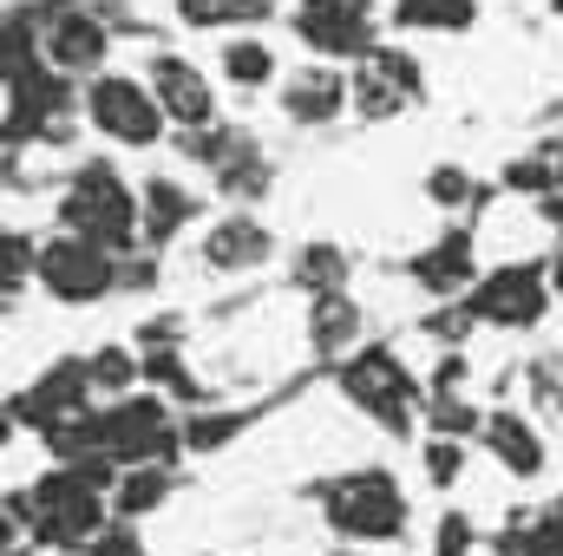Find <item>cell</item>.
Wrapping results in <instances>:
<instances>
[{
	"label": "cell",
	"mask_w": 563,
	"mask_h": 556,
	"mask_svg": "<svg viewBox=\"0 0 563 556\" xmlns=\"http://www.w3.org/2000/svg\"><path fill=\"white\" fill-rule=\"evenodd\" d=\"M347 334H354V308H347L341 294H328V301L314 308V341L334 347V341H347Z\"/></svg>",
	"instance_id": "20"
},
{
	"label": "cell",
	"mask_w": 563,
	"mask_h": 556,
	"mask_svg": "<svg viewBox=\"0 0 563 556\" xmlns=\"http://www.w3.org/2000/svg\"><path fill=\"white\" fill-rule=\"evenodd\" d=\"M164 491H170L164 465H139V471H125V478H119V491H112L119 524H139L144 511H157V504H164Z\"/></svg>",
	"instance_id": "11"
},
{
	"label": "cell",
	"mask_w": 563,
	"mask_h": 556,
	"mask_svg": "<svg viewBox=\"0 0 563 556\" xmlns=\"http://www.w3.org/2000/svg\"><path fill=\"white\" fill-rule=\"evenodd\" d=\"M301 13H354V20H374V0H301Z\"/></svg>",
	"instance_id": "28"
},
{
	"label": "cell",
	"mask_w": 563,
	"mask_h": 556,
	"mask_svg": "<svg viewBox=\"0 0 563 556\" xmlns=\"http://www.w3.org/2000/svg\"><path fill=\"white\" fill-rule=\"evenodd\" d=\"M86 112H92V125L106 138H119V144H151L164 132V112H157L151 86H139V79H99Z\"/></svg>",
	"instance_id": "4"
},
{
	"label": "cell",
	"mask_w": 563,
	"mask_h": 556,
	"mask_svg": "<svg viewBox=\"0 0 563 556\" xmlns=\"http://www.w3.org/2000/svg\"><path fill=\"white\" fill-rule=\"evenodd\" d=\"M99 59H106V26H99V20L66 13V20L46 33V66H53V73H86V66H99Z\"/></svg>",
	"instance_id": "9"
},
{
	"label": "cell",
	"mask_w": 563,
	"mask_h": 556,
	"mask_svg": "<svg viewBox=\"0 0 563 556\" xmlns=\"http://www.w3.org/2000/svg\"><path fill=\"white\" fill-rule=\"evenodd\" d=\"M465 276H472V243H465V236H445V243H439V249L420 263L426 288H459Z\"/></svg>",
	"instance_id": "15"
},
{
	"label": "cell",
	"mask_w": 563,
	"mask_h": 556,
	"mask_svg": "<svg viewBox=\"0 0 563 556\" xmlns=\"http://www.w3.org/2000/svg\"><path fill=\"white\" fill-rule=\"evenodd\" d=\"M525 556H563V504H551L544 518H531V531L518 537Z\"/></svg>",
	"instance_id": "19"
},
{
	"label": "cell",
	"mask_w": 563,
	"mask_h": 556,
	"mask_svg": "<svg viewBox=\"0 0 563 556\" xmlns=\"http://www.w3.org/2000/svg\"><path fill=\"white\" fill-rule=\"evenodd\" d=\"M347 393L367 407V413H380L394 432L407 425V400H413V380L400 374V360L394 354H361V360H347Z\"/></svg>",
	"instance_id": "6"
},
{
	"label": "cell",
	"mask_w": 563,
	"mask_h": 556,
	"mask_svg": "<svg viewBox=\"0 0 563 556\" xmlns=\"http://www.w3.org/2000/svg\"><path fill=\"white\" fill-rule=\"evenodd\" d=\"M558 281H563V263H558Z\"/></svg>",
	"instance_id": "34"
},
{
	"label": "cell",
	"mask_w": 563,
	"mask_h": 556,
	"mask_svg": "<svg viewBox=\"0 0 563 556\" xmlns=\"http://www.w3.org/2000/svg\"><path fill=\"white\" fill-rule=\"evenodd\" d=\"M170 445H177L170 413L151 393L144 400H119L112 413H99V452L119 458V465H157V458H170Z\"/></svg>",
	"instance_id": "3"
},
{
	"label": "cell",
	"mask_w": 563,
	"mask_h": 556,
	"mask_svg": "<svg viewBox=\"0 0 563 556\" xmlns=\"http://www.w3.org/2000/svg\"><path fill=\"white\" fill-rule=\"evenodd\" d=\"M0 66H7V40H0Z\"/></svg>",
	"instance_id": "33"
},
{
	"label": "cell",
	"mask_w": 563,
	"mask_h": 556,
	"mask_svg": "<svg viewBox=\"0 0 563 556\" xmlns=\"http://www.w3.org/2000/svg\"><path fill=\"white\" fill-rule=\"evenodd\" d=\"M139 216H144V230H151V236H170V230L190 216V197H184L177 184H164V177H157V184H144Z\"/></svg>",
	"instance_id": "14"
},
{
	"label": "cell",
	"mask_w": 563,
	"mask_h": 556,
	"mask_svg": "<svg viewBox=\"0 0 563 556\" xmlns=\"http://www.w3.org/2000/svg\"><path fill=\"white\" fill-rule=\"evenodd\" d=\"M439 556H472V518L452 511V518L439 524Z\"/></svg>",
	"instance_id": "26"
},
{
	"label": "cell",
	"mask_w": 563,
	"mask_h": 556,
	"mask_svg": "<svg viewBox=\"0 0 563 556\" xmlns=\"http://www.w3.org/2000/svg\"><path fill=\"white\" fill-rule=\"evenodd\" d=\"M511 184L518 190H544L551 184V164H511Z\"/></svg>",
	"instance_id": "29"
},
{
	"label": "cell",
	"mask_w": 563,
	"mask_h": 556,
	"mask_svg": "<svg viewBox=\"0 0 563 556\" xmlns=\"http://www.w3.org/2000/svg\"><path fill=\"white\" fill-rule=\"evenodd\" d=\"M33 269L46 281V294H59V301H92V294L112 288V256L92 249V243H79V236L46 243V249L33 256Z\"/></svg>",
	"instance_id": "5"
},
{
	"label": "cell",
	"mask_w": 563,
	"mask_h": 556,
	"mask_svg": "<svg viewBox=\"0 0 563 556\" xmlns=\"http://www.w3.org/2000/svg\"><path fill=\"white\" fill-rule=\"evenodd\" d=\"M66 230H73L79 243H92V249H125L132 230H139V203H132V190H125L106 164H92V170L73 184Z\"/></svg>",
	"instance_id": "2"
},
{
	"label": "cell",
	"mask_w": 563,
	"mask_h": 556,
	"mask_svg": "<svg viewBox=\"0 0 563 556\" xmlns=\"http://www.w3.org/2000/svg\"><path fill=\"white\" fill-rule=\"evenodd\" d=\"M341 99H347V86H341L334 73H301V79H288V112H295V119H334Z\"/></svg>",
	"instance_id": "13"
},
{
	"label": "cell",
	"mask_w": 563,
	"mask_h": 556,
	"mask_svg": "<svg viewBox=\"0 0 563 556\" xmlns=\"http://www.w3.org/2000/svg\"><path fill=\"white\" fill-rule=\"evenodd\" d=\"M7 438H13V413H0V445H7Z\"/></svg>",
	"instance_id": "32"
},
{
	"label": "cell",
	"mask_w": 563,
	"mask_h": 556,
	"mask_svg": "<svg viewBox=\"0 0 563 556\" xmlns=\"http://www.w3.org/2000/svg\"><path fill=\"white\" fill-rule=\"evenodd\" d=\"M544 308V281L531 263H511V269H498V276L478 288V308L472 314H485V321H531Z\"/></svg>",
	"instance_id": "8"
},
{
	"label": "cell",
	"mask_w": 563,
	"mask_h": 556,
	"mask_svg": "<svg viewBox=\"0 0 563 556\" xmlns=\"http://www.w3.org/2000/svg\"><path fill=\"white\" fill-rule=\"evenodd\" d=\"M400 20L407 26H465L472 0H400Z\"/></svg>",
	"instance_id": "18"
},
{
	"label": "cell",
	"mask_w": 563,
	"mask_h": 556,
	"mask_svg": "<svg viewBox=\"0 0 563 556\" xmlns=\"http://www.w3.org/2000/svg\"><path fill=\"white\" fill-rule=\"evenodd\" d=\"M558 170H563V164H558Z\"/></svg>",
	"instance_id": "35"
},
{
	"label": "cell",
	"mask_w": 563,
	"mask_h": 556,
	"mask_svg": "<svg viewBox=\"0 0 563 556\" xmlns=\"http://www.w3.org/2000/svg\"><path fill=\"white\" fill-rule=\"evenodd\" d=\"M432 425H439V432H472L478 413H472V407H459V400H439V407H432Z\"/></svg>",
	"instance_id": "27"
},
{
	"label": "cell",
	"mask_w": 563,
	"mask_h": 556,
	"mask_svg": "<svg viewBox=\"0 0 563 556\" xmlns=\"http://www.w3.org/2000/svg\"><path fill=\"white\" fill-rule=\"evenodd\" d=\"M92 380H99V387H125V380H132V360H125L119 347H106V354H92V367H86V387H92Z\"/></svg>",
	"instance_id": "23"
},
{
	"label": "cell",
	"mask_w": 563,
	"mask_h": 556,
	"mask_svg": "<svg viewBox=\"0 0 563 556\" xmlns=\"http://www.w3.org/2000/svg\"><path fill=\"white\" fill-rule=\"evenodd\" d=\"M13 544H20V524H13V518H0V556H13Z\"/></svg>",
	"instance_id": "31"
},
{
	"label": "cell",
	"mask_w": 563,
	"mask_h": 556,
	"mask_svg": "<svg viewBox=\"0 0 563 556\" xmlns=\"http://www.w3.org/2000/svg\"><path fill=\"white\" fill-rule=\"evenodd\" d=\"M177 7H184V20H197V26H223V20L256 13V0H177Z\"/></svg>",
	"instance_id": "21"
},
{
	"label": "cell",
	"mask_w": 563,
	"mask_h": 556,
	"mask_svg": "<svg viewBox=\"0 0 563 556\" xmlns=\"http://www.w3.org/2000/svg\"><path fill=\"white\" fill-rule=\"evenodd\" d=\"M92 556H144L139 531H132V524H106V531L92 537Z\"/></svg>",
	"instance_id": "25"
},
{
	"label": "cell",
	"mask_w": 563,
	"mask_h": 556,
	"mask_svg": "<svg viewBox=\"0 0 563 556\" xmlns=\"http://www.w3.org/2000/svg\"><path fill=\"white\" fill-rule=\"evenodd\" d=\"M26 269H33V243L13 236V230H0V288H13Z\"/></svg>",
	"instance_id": "22"
},
{
	"label": "cell",
	"mask_w": 563,
	"mask_h": 556,
	"mask_svg": "<svg viewBox=\"0 0 563 556\" xmlns=\"http://www.w3.org/2000/svg\"><path fill=\"white\" fill-rule=\"evenodd\" d=\"M223 73H230L236 86H263V79L276 73V59H269L263 40H230V46H223Z\"/></svg>",
	"instance_id": "17"
},
{
	"label": "cell",
	"mask_w": 563,
	"mask_h": 556,
	"mask_svg": "<svg viewBox=\"0 0 563 556\" xmlns=\"http://www.w3.org/2000/svg\"><path fill=\"white\" fill-rule=\"evenodd\" d=\"M210 263H223V269H236V263H256L263 256V230L256 223H223L217 236H210V249H203Z\"/></svg>",
	"instance_id": "16"
},
{
	"label": "cell",
	"mask_w": 563,
	"mask_h": 556,
	"mask_svg": "<svg viewBox=\"0 0 563 556\" xmlns=\"http://www.w3.org/2000/svg\"><path fill=\"white\" fill-rule=\"evenodd\" d=\"M328 524L341 537H361V544H387L407 531V498L387 471H354L341 485H328Z\"/></svg>",
	"instance_id": "1"
},
{
	"label": "cell",
	"mask_w": 563,
	"mask_h": 556,
	"mask_svg": "<svg viewBox=\"0 0 563 556\" xmlns=\"http://www.w3.org/2000/svg\"><path fill=\"white\" fill-rule=\"evenodd\" d=\"M151 99H157V112L177 119V125H210V112H217L203 73L184 66V59H157V66H151Z\"/></svg>",
	"instance_id": "7"
},
{
	"label": "cell",
	"mask_w": 563,
	"mask_h": 556,
	"mask_svg": "<svg viewBox=\"0 0 563 556\" xmlns=\"http://www.w3.org/2000/svg\"><path fill=\"white\" fill-rule=\"evenodd\" d=\"M459 465H465V452H459L452 438H432V445H426V471H432V485H452Z\"/></svg>",
	"instance_id": "24"
},
{
	"label": "cell",
	"mask_w": 563,
	"mask_h": 556,
	"mask_svg": "<svg viewBox=\"0 0 563 556\" xmlns=\"http://www.w3.org/2000/svg\"><path fill=\"white\" fill-rule=\"evenodd\" d=\"M485 445H492V452H498V465H511L518 478H531V471L544 465L538 432H531L518 413H492V419H485Z\"/></svg>",
	"instance_id": "10"
},
{
	"label": "cell",
	"mask_w": 563,
	"mask_h": 556,
	"mask_svg": "<svg viewBox=\"0 0 563 556\" xmlns=\"http://www.w3.org/2000/svg\"><path fill=\"white\" fill-rule=\"evenodd\" d=\"M432 197H445V203L465 197V177H459V170H439V177H432Z\"/></svg>",
	"instance_id": "30"
},
{
	"label": "cell",
	"mask_w": 563,
	"mask_h": 556,
	"mask_svg": "<svg viewBox=\"0 0 563 556\" xmlns=\"http://www.w3.org/2000/svg\"><path fill=\"white\" fill-rule=\"evenodd\" d=\"M301 33L321 53H367V20H354V13H301Z\"/></svg>",
	"instance_id": "12"
}]
</instances>
